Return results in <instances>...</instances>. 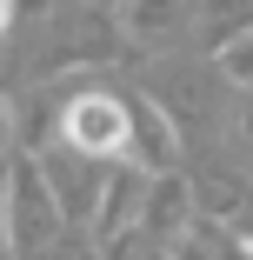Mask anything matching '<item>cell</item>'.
Here are the masks:
<instances>
[{"label": "cell", "instance_id": "1", "mask_svg": "<svg viewBox=\"0 0 253 260\" xmlns=\"http://www.w3.org/2000/svg\"><path fill=\"white\" fill-rule=\"evenodd\" d=\"M67 134H74V147H87V153H114V147L127 140V120H120L114 100H74Z\"/></svg>", "mask_w": 253, "mask_h": 260}, {"label": "cell", "instance_id": "2", "mask_svg": "<svg viewBox=\"0 0 253 260\" xmlns=\"http://www.w3.org/2000/svg\"><path fill=\"white\" fill-rule=\"evenodd\" d=\"M0 27H7V0H0Z\"/></svg>", "mask_w": 253, "mask_h": 260}]
</instances>
